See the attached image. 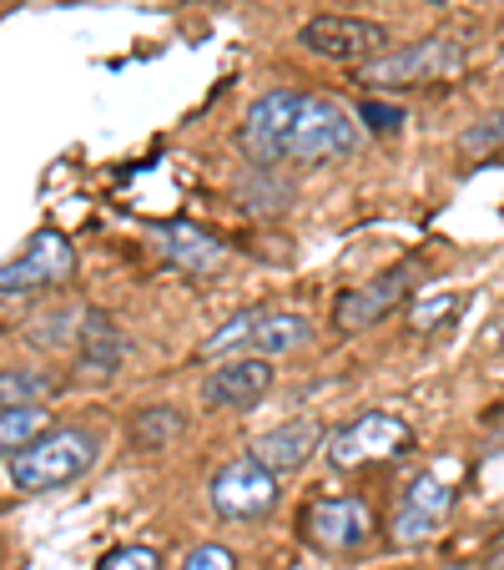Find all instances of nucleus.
<instances>
[{
	"mask_svg": "<svg viewBox=\"0 0 504 570\" xmlns=\"http://www.w3.org/2000/svg\"><path fill=\"white\" fill-rule=\"evenodd\" d=\"M97 464V434L71 424V430H51L11 460V484L26 495H46V490H66Z\"/></svg>",
	"mask_w": 504,
	"mask_h": 570,
	"instance_id": "1",
	"label": "nucleus"
},
{
	"mask_svg": "<svg viewBox=\"0 0 504 570\" xmlns=\"http://www.w3.org/2000/svg\"><path fill=\"white\" fill-rule=\"evenodd\" d=\"M464 71V46L454 36H424L414 46L374 56L358 66V87H429V81H449Z\"/></svg>",
	"mask_w": 504,
	"mask_h": 570,
	"instance_id": "2",
	"label": "nucleus"
},
{
	"mask_svg": "<svg viewBox=\"0 0 504 570\" xmlns=\"http://www.w3.org/2000/svg\"><path fill=\"white\" fill-rule=\"evenodd\" d=\"M414 430L388 410H368L354 424L328 434V464L333 470H368V464H388L398 454H408Z\"/></svg>",
	"mask_w": 504,
	"mask_h": 570,
	"instance_id": "3",
	"label": "nucleus"
},
{
	"mask_svg": "<svg viewBox=\"0 0 504 570\" xmlns=\"http://www.w3.org/2000/svg\"><path fill=\"white\" fill-rule=\"evenodd\" d=\"M298 530L313 550H323V556H354V550H364L368 535H374V510H368L358 495L308 500Z\"/></svg>",
	"mask_w": 504,
	"mask_h": 570,
	"instance_id": "4",
	"label": "nucleus"
},
{
	"mask_svg": "<svg viewBox=\"0 0 504 570\" xmlns=\"http://www.w3.org/2000/svg\"><path fill=\"white\" fill-rule=\"evenodd\" d=\"M298 46L323 56V61L368 66L374 56H384L388 31L378 21H364V16H313V21H303Z\"/></svg>",
	"mask_w": 504,
	"mask_h": 570,
	"instance_id": "5",
	"label": "nucleus"
},
{
	"mask_svg": "<svg viewBox=\"0 0 504 570\" xmlns=\"http://www.w3.org/2000/svg\"><path fill=\"white\" fill-rule=\"evenodd\" d=\"M207 500H213V510L223 520H263L278 505V474L268 464H258L253 454L227 460L207 484Z\"/></svg>",
	"mask_w": 504,
	"mask_h": 570,
	"instance_id": "6",
	"label": "nucleus"
},
{
	"mask_svg": "<svg viewBox=\"0 0 504 570\" xmlns=\"http://www.w3.org/2000/svg\"><path fill=\"white\" fill-rule=\"evenodd\" d=\"M303 101H308V91H298V87H278L263 101H253V111H247V121H243V151L258 161V167H273V161L288 157L293 131H298V117H303Z\"/></svg>",
	"mask_w": 504,
	"mask_h": 570,
	"instance_id": "7",
	"label": "nucleus"
},
{
	"mask_svg": "<svg viewBox=\"0 0 504 570\" xmlns=\"http://www.w3.org/2000/svg\"><path fill=\"white\" fill-rule=\"evenodd\" d=\"M449 510H454V484L444 480L439 470L414 474L404 500H398V510H394V546L418 550V546H429V540H439Z\"/></svg>",
	"mask_w": 504,
	"mask_h": 570,
	"instance_id": "8",
	"label": "nucleus"
},
{
	"mask_svg": "<svg viewBox=\"0 0 504 570\" xmlns=\"http://www.w3.org/2000/svg\"><path fill=\"white\" fill-rule=\"evenodd\" d=\"M414 273L418 263H394V268H384L378 278L358 283V288H348L344 298L333 303V323L344 328V334H364V328H378V323L388 318V313L398 308V303L408 298V288H414Z\"/></svg>",
	"mask_w": 504,
	"mask_h": 570,
	"instance_id": "9",
	"label": "nucleus"
},
{
	"mask_svg": "<svg viewBox=\"0 0 504 570\" xmlns=\"http://www.w3.org/2000/svg\"><path fill=\"white\" fill-rule=\"evenodd\" d=\"M354 147H358V121L338 101L333 97L303 101L298 131H293V147H288L293 161H333V157H348Z\"/></svg>",
	"mask_w": 504,
	"mask_h": 570,
	"instance_id": "10",
	"label": "nucleus"
},
{
	"mask_svg": "<svg viewBox=\"0 0 504 570\" xmlns=\"http://www.w3.org/2000/svg\"><path fill=\"white\" fill-rule=\"evenodd\" d=\"M76 268V248L61 233H36L26 243L21 258L0 263V293H31V288H51V283L71 278Z\"/></svg>",
	"mask_w": 504,
	"mask_h": 570,
	"instance_id": "11",
	"label": "nucleus"
},
{
	"mask_svg": "<svg viewBox=\"0 0 504 570\" xmlns=\"http://www.w3.org/2000/svg\"><path fill=\"white\" fill-rule=\"evenodd\" d=\"M273 389V364L258 354H233L202 379V404L207 410H253Z\"/></svg>",
	"mask_w": 504,
	"mask_h": 570,
	"instance_id": "12",
	"label": "nucleus"
},
{
	"mask_svg": "<svg viewBox=\"0 0 504 570\" xmlns=\"http://www.w3.org/2000/svg\"><path fill=\"white\" fill-rule=\"evenodd\" d=\"M323 450V430L313 420H288V424H278V430H268L263 440H253V460L258 464H268L273 474H293V470H303V464L313 460V454Z\"/></svg>",
	"mask_w": 504,
	"mask_h": 570,
	"instance_id": "13",
	"label": "nucleus"
},
{
	"mask_svg": "<svg viewBox=\"0 0 504 570\" xmlns=\"http://www.w3.org/2000/svg\"><path fill=\"white\" fill-rule=\"evenodd\" d=\"M157 253L172 263V268H182V273H217L223 268V258H227L223 237L207 233V227H192V223H167L161 227Z\"/></svg>",
	"mask_w": 504,
	"mask_h": 570,
	"instance_id": "14",
	"label": "nucleus"
},
{
	"mask_svg": "<svg viewBox=\"0 0 504 570\" xmlns=\"http://www.w3.org/2000/svg\"><path fill=\"white\" fill-rule=\"evenodd\" d=\"M76 354H81V368L91 374H111L127 354V334H121V323L111 318L107 308H87L76 318Z\"/></svg>",
	"mask_w": 504,
	"mask_h": 570,
	"instance_id": "15",
	"label": "nucleus"
},
{
	"mask_svg": "<svg viewBox=\"0 0 504 570\" xmlns=\"http://www.w3.org/2000/svg\"><path fill=\"white\" fill-rule=\"evenodd\" d=\"M313 344V323L303 313H273L263 308L258 323H253V338H247L243 354H258V358H278V354H293V348Z\"/></svg>",
	"mask_w": 504,
	"mask_h": 570,
	"instance_id": "16",
	"label": "nucleus"
},
{
	"mask_svg": "<svg viewBox=\"0 0 504 570\" xmlns=\"http://www.w3.org/2000/svg\"><path fill=\"white\" fill-rule=\"evenodd\" d=\"M459 308H464L459 288L429 283V288H418L414 303H408V328H414V334H439V328H449V323L459 318Z\"/></svg>",
	"mask_w": 504,
	"mask_h": 570,
	"instance_id": "17",
	"label": "nucleus"
},
{
	"mask_svg": "<svg viewBox=\"0 0 504 570\" xmlns=\"http://www.w3.org/2000/svg\"><path fill=\"white\" fill-rule=\"evenodd\" d=\"M41 434H51V410H46V404L0 410V460H16V454L31 450Z\"/></svg>",
	"mask_w": 504,
	"mask_h": 570,
	"instance_id": "18",
	"label": "nucleus"
},
{
	"mask_svg": "<svg viewBox=\"0 0 504 570\" xmlns=\"http://www.w3.org/2000/svg\"><path fill=\"white\" fill-rule=\"evenodd\" d=\"M61 389L51 368H0V410H26V404H46Z\"/></svg>",
	"mask_w": 504,
	"mask_h": 570,
	"instance_id": "19",
	"label": "nucleus"
},
{
	"mask_svg": "<svg viewBox=\"0 0 504 570\" xmlns=\"http://www.w3.org/2000/svg\"><path fill=\"white\" fill-rule=\"evenodd\" d=\"M182 434V414L172 410V404H151V410L137 414V424H131V440L141 444V450H161L167 440H177Z\"/></svg>",
	"mask_w": 504,
	"mask_h": 570,
	"instance_id": "20",
	"label": "nucleus"
},
{
	"mask_svg": "<svg viewBox=\"0 0 504 570\" xmlns=\"http://www.w3.org/2000/svg\"><path fill=\"white\" fill-rule=\"evenodd\" d=\"M504 147V107L490 111V117H480L470 131L459 137V151L464 157H490V151Z\"/></svg>",
	"mask_w": 504,
	"mask_h": 570,
	"instance_id": "21",
	"label": "nucleus"
},
{
	"mask_svg": "<svg viewBox=\"0 0 504 570\" xmlns=\"http://www.w3.org/2000/svg\"><path fill=\"white\" fill-rule=\"evenodd\" d=\"M97 570H161V556L151 546H121V550H111Z\"/></svg>",
	"mask_w": 504,
	"mask_h": 570,
	"instance_id": "22",
	"label": "nucleus"
},
{
	"mask_svg": "<svg viewBox=\"0 0 504 570\" xmlns=\"http://www.w3.org/2000/svg\"><path fill=\"white\" fill-rule=\"evenodd\" d=\"M358 121H364L368 131H378V137H388V131L404 127V111L388 107V101H364V111H358Z\"/></svg>",
	"mask_w": 504,
	"mask_h": 570,
	"instance_id": "23",
	"label": "nucleus"
},
{
	"mask_svg": "<svg viewBox=\"0 0 504 570\" xmlns=\"http://www.w3.org/2000/svg\"><path fill=\"white\" fill-rule=\"evenodd\" d=\"M182 570H237V556L227 546H197L192 556L182 560Z\"/></svg>",
	"mask_w": 504,
	"mask_h": 570,
	"instance_id": "24",
	"label": "nucleus"
},
{
	"mask_svg": "<svg viewBox=\"0 0 504 570\" xmlns=\"http://www.w3.org/2000/svg\"><path fill=\"white\" fill-rule=\"evenodd\" d=\"M490 570H504V540H500V550H494V560H490Z\"/></svg>",
	"mask_w": 504,
	"mask_h": 570,
	"instance_id": "25",
	"label": "nucleus"
},
{
	"mask_svg": "<svg viewBox=\"0 0 504 570\" xmlns=\"http://www.w3.org/2000/svg\"><path fill=\"white\" fill-rule=\"evenodd\" d=\"M459 570H464V566H459Z\"/></svg>",
	"mask_w": 504,
	"mask_h": 570,
	"instance_id": "26",
	"label": "nucleus"
}]
</instances>
